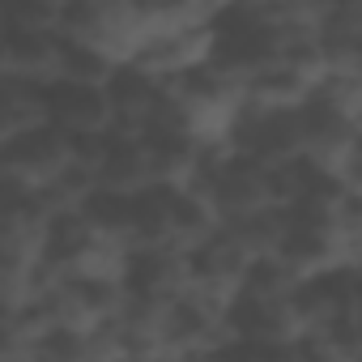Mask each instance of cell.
<instances>
[{
    "label": "cell",
    "mask_w": 362,
    "mask_h": 362,
    "mask_svg": "<svg viewBox=\"0 0 362 362\" xmlns=\"http://www.w3.org/2000/svg\"><path fill=\"white\" fill-rule=\"evenodd\" d=\"M77 158V136L64 132L52 119H39L22 132L5 136V175L22 179L30 188H47L73 166Z\"/></svg>",
    "instance_id": "1"
},
{
    "label": "cell",
    "mask_w": 362,
    "mask_h": 362,
    "mask_svg": "<svg viewBox=\"0 0 362 362\" xmlns=\"http://www.w3.org/2000/svg\"><path fill=\"white\" fill-rule=\"evenodd\" d=\"M43 111H47L52 124H60L73 136L115 128V111H111L107 86H94V81H69V77L43 81Z\"/></svg>",
    "instance_id": "2"
},
{
    "label": "cell",
    "mask_w": 362,
    "mask_h": 362,
    "mask_svg": "<svg viewBox=\"0 0 362 362\" xmlns=\"http://www.w3.org/2000/svg\"><path fill=\"white\" fill-rule=\"evenodd\" d=\"M358 269H362V264H358Z\"/></svg>",
    "instance_id": "3"
}]
</instances>
